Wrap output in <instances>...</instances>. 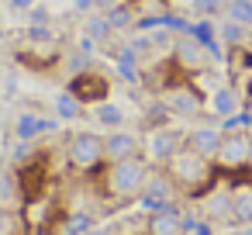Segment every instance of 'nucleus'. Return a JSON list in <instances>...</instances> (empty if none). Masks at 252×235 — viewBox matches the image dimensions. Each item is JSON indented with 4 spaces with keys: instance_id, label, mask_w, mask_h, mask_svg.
I'll list each match as a JSON object with an SVG mask.
<instances>
[{
    "instance_id": "obj_1",
    "label": "nucleus",
    "mask_w": 252,
    "mask_h": 235,
    "mask_svg": "<svg viewBox=\"0 0 252 235\" xmlns=\"http://www.w3.org/2000/svg\"><path fill=\"white\" fill-rule=\"evenodd\" d=\"M149 173H152V163L145 156H135V159H121V163H104L90 176H97L100 197H111V201L125 204V201H138Z\"/></svg>"
},
{
    "instance_id": "obj_2",
    "label": "nucleus",
    "mask_w": 252,
    "mask_h": 235,
    "mask_svg": "<svg viewBox=\"0 0 252 235\" xmlns=\"http://www.w3.org/2000/svg\"><path fill=\"white\" fill-rule=\"evenodd\" d=\"M162 169H166L169 180L176 183L180 197H190V201H200V197H207V194L218 187V166H214L211 159L197 156V152L187 149V145H183Z\"/></svg>"
},
{
    "instance_id": "obj_3",
    "label": "nucleus",
    "mask_w": 252,
    "mask_h": 235,
    "mask_svg": "<svg viewBox=\"0 0 252 235\" xmlns=\"http://www.w3.org/2000/svg\"><path fill=\"white\" fill-rule=\"evenodd\" d=\"M66 156H69V166L80 169V173H94L97 166H104V135L97 132H73L66 138Z\"/></svg>"
},
{
    "instance_id": "obj_4",
    "label": "nucleus",
    "mask_w": 252,
    "mask_h": 235,
    "mask_svg": "<svg viewBox=\"0 0 252 235\" xmlns=\"http://www.w3.org/2000/svg\"><path fill=\"white\" fill-rule=\"evenodd\" d=\"M183 142H187V135L183 132H176L173 125H162V128H149L145 132V138H142V156L152 163V166H166L180 149H183Z\"/></svg>"
},
{
    "instance_id": "obj_5",
    "label": "nucleus",
    "mask_w": 252,
    "mask_h": 235,
    "mask_svg": "<svg viewBox=\"0 0 252 235\" xmlns=\"http://www.w3.org/2000/svg\"><path fill=\"white\" fill-rule=\"evenodd\" d=\"M176 201H180V190H176V183L169 180V173H166V169H152L149 180H145V187H142V194H138L142 211L159 214V211L176 207Z\"/></svg>"
},
{
    "instance_id": "obj_6",
    "label": "nucleus",
    "mask_w": 252,
    "mask_h": 235,
    "mask_svg": "<svg viewBox=\"0 0 252 235\" xmlns=\"http://www.w3.org/2000/svg\"><path fill=\"white\" fill-rule=\"evenodd\" d=\"M66 90H69L83 107H97V104L111 101V80H107L100 69H83V73L69 76Z\"/></svg>"
},
{
    "instance_id": "obj_7",
    "label": "nucleus",
    "mask_w": 252,
    "mask_h": 235,
    "mask_svg": "<svg viewBox=\"0 0 252 235\" xmlns=\"http://www.w3.org/2000/svg\"><path fill=\"white\" fill-rule=\"evenodd\" d=\"M249 163H252V132H224L214 166L218 169H245Z\"/></svg>"
},
{
    "instance_id": "obj_8",
    "label": "nucleus",
    "mask_w": 252,
    "mask_h": 235,
    "mask_svg": "<svg viewBox=\"0 0 252 235\" xmlns=\"http://www.w3.org/2000/svg\"><path fill=\"white\" fill-rule=\"evenodd\" d=\"M162 104L169 107V114L173 118H197L200 111H204V94L193 87V83H176V87H169L166 94H162Z\"/></svg>"
},
{
    "instance_id": "obj_9",
    "label": "nucleus",
    "mask_w": 252,
    "mask_h": 235,
    "mask_svg": "<svg viewBox=\"0 0 252 235\" xmlns=\"http://www.w3.org/2000/svg\"><path fill=\"white\" fill-rule=\"evenodd\" d=\"M173 59H176V66H180L183 73H204L207 63H211V52H207L197 38L180 35V38L173 42Z\"/></svg>"
},
{
    "instance_id": "obj_10",
    "label": "nucleus",
    "mask_w": 252,
    "mask_h": 235,
    "mask_svg": "<svg viewBox=\"0 0 252 235\" xmlns=\"http://www.w3.org/2000/svg\"><path fill=\"white\" fill-rule=\"evenodd\" d=\"M56 128H59V118L38 114V111H21L14 118V138L18 142H38L42 135H52Z\"/></svg>"
},
{
    "instance_id": "obj_11",
    "label": "nucleus",
    "mask_w": 252,
    "mask_h": 235,
    "mask_svg": "<svg viewBox=\"0 0 252 235\" xmlns=\"http://www.w3.org/2000/svg\"><path fill=\"white\" fill-rule=\"evenodd\" d=\"M135 156H142V135L138 132L118 128V132L104 135V159L107 163H121V159H135Z\"/></svg>"
},
{
    "instance_id": "obj_12",
    "label": "nucleus",
    "mask_w": 252,
    "mask_h": 235,
    "mask_svg": "<svg viewBox=\"0 0 252 235\" xmlns=\"http://www.w3.org/2000/svg\"><path fill=\"white\" fill-rule=\"evenodd\" d=\"M221 138H224V132H221L218 125H197V128L187 132V142H183V145L214 163V156H218V149H221Z\"/></svg>"
},
{
    "instance_id": "obj_13",
    "label": "nucleus",
    "mask_w": 252,
    "mask_h": 235,
    "mask_svg": "<svg viewBox=\"0 0 252 235\" xmlns=\"http://www.w3.org/2000/svg\"><path fill=\"white\" fill-rule=\"evenodd\" d=\"M204 201V218L207 221H221V225H228L231 221V187H214L207 197H200ZM235 225V221H231Z\"/></svg>"
},
{
    "instance_id": "obj_14",
    "label": "nucleus",
    "mask_w": 252,
    "mask_h": 235,
    "mask_svg": "<svg viewBox=\"0 0 252 235\" xmlns=\"http://www.w3.org/2000/svg\"><path fill=\"white\" fill-rule=\"evenodd\" d=\"M231 221L235 225H252V183L249 180L231 183Z\"/></svg>"
},
{
    "instance_id": "obj_15",
    "label": "nucleus",
    "mask_w": 252,
    "mask_h": 235,
    "mask_svg": "<svg viewBox=\"0 0 252 235\" xmlns=\"http://www.w3.org/2000/svg\"><path fill=\"white\" fill-rule=\"evenodd\" d=\"M149 235H187L183 232V211L180 207H169V211H159L149 218Z\"/></svg>"
},
{
    "instance_id": "obj_16",
    "label": "nucleus",
    "mask_w": 252,
    "mask_h": 235,
    "mask_svg": "<svg viewBox=\"0 0 252 235\" xmlns=\"http://www.w3.org/2000/svg\"><path fill=\"white\" fill-rule=\"evenodd\" d=\"M211 111H214L218 118H231V114H238V111H242V97H238V90H235V87H218V90L211 94Z\"/></svg>"
},
{
    "instance_id": "obj_17",
    "label": "nucleus",
    "mask_w": 252,
    "mask_h": 235,
    "mask_svg": "<svg viewBox=\"0 0 252 235\" xmlns=\"http://www.w3.org/2000/svg\"><path fill=\"white\" fill-rule=\"evenodd\" d=\"M94 121H97V125H104L107 132H118V128H125L128 111H125L121 104H114V101H104V104H97V107H94Z\"/></svg>"
},
{
    "instance_id": "obj_18",
    "label": "nucleus",
    "mask_w": 252,
    "mask_h": 235,
    "mask_svg": "<svg viewBox=\"0 0 252 235\" xmlns=\"http://www.w3.org/2000/svg\"><path fill=\"white\" fill-rule=\"evenodd\" d=\"M104 18L111 21L114 32H128V28H135V21H138L135 7L125 4V0H118V4H107V7H104Z\"/></svg>"
},
{
    "instance_id": "obj_19",
    "label": "nucleus",
    "mask_w": 252,
    "mask_h": 235,
    "mask_svg": "<svg viewBox=\"0 0 252 235\" xmlns=\"http://www.w3.org/2000/svg\"><path fill=\"white\" fill-rule=\"evenodd\" d=\"M114 63H118V73H121V80H128V83H138V80H142V69H138V52H135L131 45L118 49Z\"/></svg>"
},
{
    "instance_id": "obj_20",
    "label": "nucleus",
    "mask_w": 252,
    "mask_h": 235,
    "mask_svg": "<svg viewBox=\"0 0 252 235\" xmlns=\"http://www.w3.org/2000/svg\"><path fill=\"white\" fill-rule=\"evenodd\" d=\"M83 35H90L97 45H107L111 35H114V28H111V21H107L104 14H90V18L83 21Z\"/></svg>"
},
{
    "instance_id": "obj_21",
    "label": "nucleus",
    "mask_w": 252,
    "mask_h": 235,
    "mask_svg": "<svg viewBox=\"0 0 252 235\" xmlns=\"http://www.w3.org/2000/svg\"><path fill=\"white\" fill-rule=\"evenodd\" d=\"M80 114H83V104H80L69 90H63V94L56 97V118H59V121H76Z\"/></svg>"
},
{
    "instance_id": "obj_22",
    "label": "nucleus",
    "mask_w": 252,
    "mask_h": 235,
    "mask_svg": "<svg viewBox=\"0 0 252 235\" xmlns=\"http://www.w3.org/2000/svg\"><path fill=\"white\" fill-rule=\"evenodd\" d=\"M224 18L242 25V28H252V0H228V4H224Z\"/></svg>"
},
{
    "instance_id": "obj_23",
    "label": "nucleus",
    "mask_w": 252,
    "mask_h": 235,
    "mask_svg": "<svg viewBox=\"0 0 252 235\" xmlns=\"http://www.w3.org/2000/svg\"><path fill=\"white\" fill-rule=\"evenodd\" d=\"M21 201V183L18 173H0V207H11Z\"/></svg>"
},
{
    "instance_id": "obj_24",
    "label": "nucleus",
    "mask_w": 252,
    "mask_h": 235,
    "mask_svg": "<svg viewBox=\"0 0 252 235\" xmlns=\"http://www.w3.org/2000/svg\"><path fill=\"white\" fill-rule=\"evenodd\" d=\"M135 14L138 18H169L173 14V4L169 0H135Z\"/></svg>"
},
{
    "instance_id": "obj_25",
    "label": "nucleus",
    "mask_w": 252,
    "mask_h": 235,
    "mask_svg": "<svg viewBox=\"0 0 252 235\" xmlns=\"http://www.w3.org/2000/svg\"><path fill=\"white\" fill-rule=\"evenodd\" d=\"M224 4L228 0H190V7L197 18H214V14H224Z\"/></svg>"
},
{
    "instance_id": "obj_26",
    "label": "nucleus",
    "mask_w": 252,
    "mask_h": 235,
    "mask_svg": "<svg viewBox=\"0 0 252 235\" xmlns=\"http://www.w3.org/2000/svg\"><path fill=\"white\" fill-rule=\"evenodd\" d=\"M21 218L14 214V207H0V235H21Z\"/></svg>"
},
{
    "instance_id": "obj_27",
    "label": "nucleus",
    "mask_w": 252,
    "mask_h": 235,
    "mask_svg": "<svg viewBox=\"0 0 252 235\" xmlns=\"http://www.w3.org/2000/svg\"><path fill=\"white\" fill-rule=\"evenodd\" d=\"M245 32H249V28H242V25L228 21V18H224V25H221V38H224L228 45H235V49H238V45L245 42Z\"/></svg>"
},
{
    "instance_id": "obj_28",
    "label": "nucleus",
    "mask_w": 252,
    "mask_h": 235,
    "mask_svg": "<svg viewBox=\"0 0 252 235\" xmlns=\"http://www.w3.org/2000/svg\"><path fill=\"white\" fill-rule=\"evenodd\" d=\"M90 228H94V218H90V214H83V211H80V214H73V218H69V232H73V235H87Z\"/></svg>"
},
{
    "instance_id": "obj_29",
    "label": "nucleus",
    "mask_w": 252,
    "mask_h": 235,
    "mask_svg": "<svg viewBox=\"0 0 252 235\" xmlns=\"http://www.w3.org/2000/svg\"><path fill=\"white\" fill-rule=\"evenodd\" d=\"M28 21H32V25H52V14H49V7L35 4V7L28 11Z\"/></svg>"
},
{
    "instance_id": "obj_30",
    "label": "nucleus",
    "mask_w": 252,
    "mask_h": 235,
    "mask_svg": "<svg viewBox=\"0 0 252 235\" xmlns=\"http://www.w3.org/2000/svg\"><path fill=\"white\" fill-rule=\"evenodd\" d=\"M69 69H73V76H76V73H83V69H90V56L76 49V52H73V59H69Z\"/></svg>"
},
{
    "instance_id": "obj_31",
    "label": "nucleus",
    "mask_w": 252,
    "mask_h": 235,
    "mask_svg": "<svg viewBox=\"0 0 252 235\" xmlns=\"http://www.w3.org/2000/svg\"><path fill=\"white\" fill-rule=\"evenodd\" d=\"M190 235H218V232H214V221H207V218H200V221L193 225V232H190Z\"/></svg>"
},
{
    "instance_id": "obj_32",
    "label": "nucleus",
    "mask_w": 252,
    "mask_h": 235,
    "mask_svg": "<svg viewBox=\"0 0 252 235\" xmlns=\"http://www.w3.org/2000/svg\"><path fill=\"white\" fill-rule=\"evenodd\" d=\"M7 4H11L14 11H32V7L38 4V0H7Z\"/></svg>"
},
{
    "instance_id": "obj_33",
    "label": "nucleus",
    "mask_w": 252,
    "mask_h": 235,
    "mask_svg": "<svg viewBox=\"0 0 252 235\" xmlns=\"http://www.w3.org/2000/svg\"><path fill=\"white\" fill-rule=\"evenodd\" d=\"M69 4H73L76 11H94V4H97V0H69Z\"/></svg>"
},
{
    "instance_id": "obj_34",
    "label": "nucleus",
    "mask_w": 252,
    "mask_h": 235,
    "mask_svg": "<svg viewBox=\"0 0 252 235\" xmlns=\"http://www.w3.org/2000/svg\"><path fill=\"white\" fill-rule=\"evenodd\" d=\"M87 235H107V232H104V228H94V232H87Z\"/></svg>"
},
{
    "instance_id": "obj_35",
    "label": "nucleus",
    "mask_w": 252,
    "mask_h": 235,
    "mask_svg": "<svg viewBox=\"0 0 252 235\" xmlns=\"http://www.w3.org/2000/svg\"><path fill=\"white\" fill-rule=\"evenodd\" d=\"M245 111H249V114H252V97H249V101H245Z\"/></svg>"
},
{
    "instance_id": "obj_36",
    "label": "nucleus",
    "mask_w": 252,
    "mask_h": 235,
    "mask_svg": "<svg viewBox=\"0 0 252 235\" xmlns=\"http://www.w3.org/2000/svg\"><path fill=\"white\" fill-rule=\"evenodd\" d=\"M125 4H135V0H125Z\"/></svg>"
},
{
    "instance_id": "obj_37",
    "label": "nucleus",
    "mask_w": 252,
    "mask_h": 235,
    "mask_svg": "<svg viewBox=\"0 0 252 235\" xmlns=\"http://www.w3.org/2000/svg\"><path fill=\"white\" fill-rule=\"evenodd\" d=\"M249 235H252V228H249Z\"/></svg>"
},
{
    "instance_id": "obj_38",
    "label": "nucleus",
    "mask_w": 252,
    "mask_h": 235,
    "mask_svg": "<svg viewBox=\"0 0 252 235\" xmlns=\"http://www.w3.org/2000/svg\"><path fill=\"white\" fill-rule=\"evenodd\" d=\"M0 173H4V169H0Z\"/></svg>"
}]
</instances>
